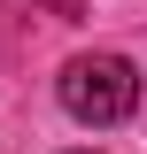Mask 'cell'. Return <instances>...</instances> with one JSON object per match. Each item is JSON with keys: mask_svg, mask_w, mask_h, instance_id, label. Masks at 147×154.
Here are the masks:
<instances>
[{"mask_svg": "<svg viewBox=\"0 0 147 154\" xmlns=\"http://www.w3.org/2000/svg\"><path fill=\"white\" fill-rule=\"evenodd\" d=\"M62 108L77 123H124L139 108V69L124 54H77L62 69Z\"/></svg>", "mask_w": 147, "mask_h": 154, "instance_id": "cell-1", "label": "cell"}]
</instances>
